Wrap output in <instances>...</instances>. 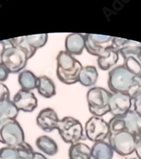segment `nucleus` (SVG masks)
I'll return each mask as SVG.
<instances>
[{
    "mask_svg": "<svg viewBox=\"0 0 141 159\" xmlns=\"http://www.w3.org/2000/svg\"><path fill=\"white\" fill-rule=\"evenodd\" d=\"M83 66L78 60L66 51H60L56 57V76L66 85L78 82Z\"/></svg>",
    "mask_w": 141,
    "mask_h": 159,
    "instance_id": "1",
    "label": "nucleus"
},
{
    "mask_svg": "<svg viewBox=\"0 0 141 159\" xmlns=\"http://www.w3.org/2000/svg\"><path fill=\"white\" fill-rule=\"evenodd\" d=\"M112 93L102 87H93L86 95L88 108L94 116L100 117L109 112V100Z\"/></svg>",
    "mask_w": 141,
    "mask_h": 159,
    "instance_id": "2",
    "label": "nucleus"
},
{
    "mask_svg": "<svg viewBox=\"0 0 141 159\" xmlns=\"http://www.w3.org/2000/svg\"><path fill=\"white\" fill-rule=\"evenodd\" d=\"M135 74L130 72L124 65L113 68L109 72L108 86L114 93H129L133 84Z\"/></svg>",
    "mask_w": 141,
    "mask_h": 159,
    "instance_id": "3",
    "label": "nucleus"
},
{
    "mask_svg": "<svg viewBox=\"0 0 141 159\" xmlns=\"http://www.w3.org/2000/svg\"><path fill=\"white\" fill-rule=\"evenodd\" d=\"M25 142L24 132L16 120L0 122V142L9 147H16Z\"/></svg>",
    "mask_w": 141,
    "mask_h": 159,
    "instance_id": "4",
    "label": "nucleus"
},
{
    "mask_svg": "<svg viewBox=\"0 0 141 159\" xmlns=\"http://www.w3.org/2000/svg\"><path fill=\"white\" fill-rule=\"evenodd\" d=\"M57 130L64 142L70 144L79 142L84 137L82 124L73 117H65L60 120Z\"/></svg>",
    "mask_w": 141,
    "mask_h": 159,
    "instance_id": "5",
    "label": "nucleus"
},
{
    "mask_svg": "<svg viewBox=\"0 0 141 159\" xmlns=\"http://www.w3.org/2000/svg\"><path fill=\"white\" fill-rule=\"evenodd\" d=\"M1 62L7 66L9 73L16 74L25 67L28 62V56L19 48L9 46L2 52Z\"/></svg>",
    "mask_w": 141,
    "mask_h": 159,
    "instance_id": "6",
    "label": "nucleus"
},
{
    "mask_svg": "<svg viewBox=\"0 0 141 159\" xmlns=\"http://www.w3.org/2000/svg\"><path fill=\"white\" fill-rule=\"evenodd\" d=\"M109 143L117 154L129 156L135 151L137 138L127 131L109 135Z\"/></svg>",
    "mask_w": 141,
    "mask_h": 159,
    "instance_id": "7",
    "label": "nucleus"
},
{
    "mask_svg": "<svg viewBox=\"0 0 141 159\" xmlns=\"http://www.w3.org/2000/svg\"><path fill=\"white\" fill-rule=\"evenodd\" d=\"M114 38L110 35H104L98 34L85 35L86 45L85 48L88 52L97 57L104 56L108 50L113 49Z\"/></svg>",
    "mask_w": 141,
    "mask_h": 159,
    "instance_id": "8",
    "label": "nucleus"
},
{
    "mask_svg": "<svg viewBox=\"0 0 141 159\" xmlns=\"http://www.w3.org/2000/svg\"><path fill=\"white\" fill-rule=\"evenodd\" d=\"M85 132L87 138L91 142H102L109 137V125L101 117L93 116L86 122Z\"/></svg>",
    "mask_w": 141,
    "mask_h": 159,
    "instance_id": "9",
    "label": "nucleus"
},
{
    "mask_svg": "<svg viewBox=\"0 0 141 159\" xmlns=\"http://www.w3.org/2000/svg\"><path fill=\"white\" fill-rule=\"evenodd\" d=\"M133 99L124 93H114L109 100V112L114 117H122L130 110Z\"/></svg>",
    "mask_w": 141,
    "mask_h": 159,
    "instance_id": "10",
    "label": "nucleus"
},
{
    "mask_svg": "<svg viewBox=\"0 0 141 159\" xmlns=\"http://www.w3.org/2000/svg\"><path fill=\"white\" fill-rule=\"evenodd\" d=\"M13 102L19 110L33 112L37 107V99L33 92L20 89L13 98Z\"/></svg>",
    "mask_w": 141,
    "mask_h": 159,
    "instance_id": "11",
    "label": "nucleus"
},
{
    "mask_svg": "<svg viewBox=\"0 0 141 159\" xmlns=\"http://www.w3.org/2000/svg\"><path fill=\"white\" fill-rule=\"evenodd\" d=\"M59 120L55 110L50 107H47L39 112L36 122L41 129L45 132L50 133L55 129H57Z\"/></svg>",
    "mask_w": 141,
    "mask_h": 159,
    "instance_id": "12",
    "label": "nucleus"
},
{
    "mask_svg": "<svg viewBox=\"0 0 141 159\" xmlns=\"http://www.w3.org/2000/svg\"><path fill=\"white\" fill-rule=\"evenodd\" d=\"M86 45L85 35L81 33H71L65 40V51L71 55H80Z\"/></svg>",
    "mask_w": 141,
    "mask_h": 159,
    "instance_id": "13",
    "label": "nucleus"
},
{
    "mask_svg": "<svg viewBox=\"0 0 141 159\" xmlns=\"http://www.w3.org/2000/svg\"><path fill=\"white\" fill-rule=\"evenodd\" d=\"M36 89L38 93L46 98H50L55 96L56 87L52 79L47 76L37 77Z\"/></svg>",
    "mask_w": 141,
    "mask_h": 159,
    "instance_id": "14",
    "label": "nucleus"
},
{
    "mask_svg": "<svg viewBox=\"0 0 141 159\" xmlns=\"http://www.w3.org/2000/svg\"><path fill=\"white\" fill-rule=\"evenodd\" d=\"M92 158L94 159H112L114 150L109 143L102 142H95L91 148Z\"/></svg>",
    "mask_w": 141,
    "mask_h": 159,
    "instance_id": "15",
    "label": "nucleus"
},
{
    "mask_svg": "<svg viewBox=\"0 0 141 159\" xmlns=\"http://www.w3.org/2000/svg\"><path fill=\"white\" fill-rule=\"evenodd\" d=\"M98 71L95 66H86L82 69L79 74L78 82L86 87L93 86L98 79Z\"/></svg>",
    "mask_w": 141,
    "mask_h": 159,
    "instance_id": "16",
    "label": "nucleus"
},
{
    "mask_svg": "<svg viewBox=\"0 0 141 159\" xmlns=\"http://www.w3.org/2000/svg\"><path fill=\"white\" fill-rule=\"evenodd\" d=\"M35 144L38 149L47 156H55L58 152V146L56 142L47 135H42L38 137Z\"/></svg>",
    "mask_w": 141,
    "mask_h": 159,
    "instance_id": "17",
    "label": "nucleus"
},
{
    "mask_svg": "<svg viewBox=\"0 0 141 159\" xmlns=\"http://www.w3.org/2000/svg\"><path fill=\"white\" fill-rule=\"evenodd\" d=\"M68 156L70 159H91V148L81 142L71 144L68 150Z\"/></svg>",
    "mask_w": 141,
    "mask_h": 159,
    "instance_id": "18",
    "label": "nucleus"
},
{
    "mask_svg": "<svg viewBox=\"0 0 141 159\" xmlns=\"http://www.w3.org/2000/svg\"><path fill=\"white\" fill-rule=\"evenodd\" d=\"M119 53L114 49H109L104 56L97 58V65L103 71L109 70L118 62L119 59Z\"/></svg>",
    "mask_w": 141,
    "mask_h": 159,
    "instance_id": "19",
    "label": "nucleus"
},
{
    "mask_svg": "<svg viewBox=\"0 0 141 159\" xmlns=\"http://www.w3.org/2000/svg\"><path fill=\"white\" fill-rule=\"evenodd\" d=\"M19 110L9 99L0 103V122L9 120H16Z\"/></svg>",
    "mask_w": 141,
    "mask_h": 159,
    "instance_id": "20",
    "label": "nucleus"
},
{
    "mask_svg": "<svg viewBox=\"0 0 141 159\" xmlns=\"http://www.w3.org/2000/svg\"><path fill=\"white\" fill-rule=\"evenodd\" d=\"M21 89L31 91L36 89L37 77L30 70H24L19 74L18 78Z\"/></svg>",
    "mask_w": 141,
    "mask_h": 159,
    "instance_id": "21",
    "label": "nucleus"
},
{
    "mask_svg": "<svg viewBox=\"0 0 141 159\" xmlns=\"http://www.w3.org/2000/svg\"><path fill=\"white\" fill-rule=\"evenodd\" d=\"M119 53L125 60L129 57H135L141 59V43L133 40H128Z\"/></svg>",
    "mask_w": 141,
    "mask_h": 159,
    "instance_id": "22",
    "label": "nucleus"
},
{
    "mask_svg": "<svg viewBox=\"0 0 141 159\" xmlns=\"http://www.w3.org/2000/svg\"><path fill=\"white\" fill-rule=\"evenodd\" d=\"M7 41H8L9 44L11 46L19 48V49L25 52L28 56V60L33 57V56L35 55V53L37 51L30 45L29 43H28L26 38H25V36L11 38V39H9Z\"/></svg>",
    "mask_w": 141,
    "mask_h": 159,
    "instance_id": "23",
    "label": "nucleus"
},
{
    "mask_svg": "<svg viewBox=\"0 0 141 159\" xmlns=\"http://www.w3.org/2000/svg\"><path fill=\"white\" fill-rule=\"evenodd\" d=\"M141 115L138 114L134 110H130L128 112V113L123 117L125 122L126 130L127 132L131 133L135 137V132H136L137 125L138 121L140 118Z\"/></svg>",
    "mask_w": 141,
    "mask_h": 159,
    "instance_id": "24",
    "label": "nucleus"
},
{
    "mask_svg": "<svg viewBox=\"0 0 141 159\" xmlns=\"http://www.w3.org/2000/svg\"><path fill=\"white\" fill-rule=\"evenodd\" d=\"M25 38L29 43L30 45L35 50H37L46 45L48 40L47 33H42V34L30 35L25 36Z\"/></svg>",
    "mask_w": 141,
    "mask_h": 159,
    "instance_id": "25",
    "label": "nucleus"
},
{
    "mask_svg": "<svg viewBox=\"0 0 141 159\" xmlns=\"http://www.w3.org/2000/svg\"><path fill=\"white\" fill-rule=\"evenodd\" d=\"M124 61V65L128 70L135 75H141V59L135 57H129Z\"/></svg>",
    "mask_w": 141,
    "mask_h": 159,
    "instance_id": "26",
    "label": "nucleus"
},
{
    "mask_svg": "<svg viewBox=\"0 0 141 159\" xmlns=\"http://www.w3.org/2000/svg\"><path fill=\"white\" fill-rule=\"evenodd\" d=\"M108 125L109 128V134H114L117 133L126 131L123 117H114L109 120Z\"/></svg>",
    "mask_w": 141,
    "mask_h": 159,
    "instance_id": "27",
    "label": "nucleus"
},
{
    "mask_svg": "<svg viewBox=\"0 0 141 159\" xmlns=\"http://www.w3.org/2000/svg\"><path fill=\"white\" fill-rule=\"evenodd\" d=\"M16 148L19 159H30L35 152L31 146L25 142L18 146Z\"/></svg>",
    "mask_w": 141,
    "mask_h": 159,
    "instance_id": "28",
    "label": "nucleus"
},
{
    "mask_svg": "<svg viewBox=\"0 0 141 159\" xmlns=\"http://www.w3.org/2000/svg\"><path fill=\"white\" fill-rule=\"evenodd\" d=\"M0 159H19L16 147H4L0 148Z\"/></svg>",
    "mask_w": 141,
    "mask_h": 159,
    "instance_id": "29",
    "label": "nucleus"
},
{
    "mask_svg": "<svg viewBox=\"0 0 141 159\" xmlns=\"http://www.w3.org/2000/svg\"><path fill=\"white\" fill-rule=\"evenodd\" d=\"M141 93V76L135 75L134 82L130 89V91L128 93V95H129L133 100L138 95H139Z\"/></svg>",
    "mask_w": 141,
    "mask_h": 159,
    "instance_id": "30",
    "label": "nucleus"
},
{
    "mask_svg": "<svg viewBox=\"0 0 141 159\" xmlns=\"http://www.w3.org/2000/svg\"><path fill=\"white\" fill-rule=\"evenodd\" d=\"M9 90L5 84L0 82V103L10 99Z\"/></svg>",
    "mask_w": 141,
    "mask_h": 159,
    "instance_id": "31",
    "label": "nucleus"
},
{
    "mask_svg": "<svg viewBox=\"0 0 141 159\" xmlns=\"http://www.w3.org/2000/svg\"><path fill=\"white\" fill-rule=\"evenodd\" d=\"M9 71L7 66L3 65L2 62L0 63V82H4L9 77Z\"/></svg>",
    "mask_w": 141,
    "mask_h": 159,
    "instance_id": "32",
    "label": "nucleus"
},
{
    "mask_svg": "<svg viewBox=\"0 0 141 159\" xmlns=\"http://www.w3.org/2000/svg\"><path fill=\"white\" fill-rule=\"evenodd\" d=\"M133 107L134 111L136 112L138 114L141 115V93L138 95L133 100Z\"/></svg>",
    "mask_w": 141,
    "mask_h": 159,
    "instance_id": "33",
    "label": "nucleus"
},
{
    "mask_svg": "<svg viewBox=\"0 0 141 159\" xmlns=\"http://www.w3.org/2000/svg\"><path fill=\"white\" fill-rule=\"evenodd\" d=\"M135 152L136 153L137 157L141 159V139H137L136 146H135Z\"/></svg>",
    "mask_w": 141,
    "mask_h": 159,
    "instance_id": "34",
    "label": "nucleus"
},
{
    "mask_svg": "<svg viewBox=\"0 0 141 159\" xmlns=\"http://www.w3.org/2000/svg\"><path fill=\"white\" fill-rule=\"evenodd\" d=\"M135 137L137 138V139H141V117L139 121H138L137 125L136 132H135Z\"/></svg>",
    "mask_w": 141,
    "mask_h": 159,
    "instance_id": "35",
    "label": "nucleus"
},
{
    "mask_svg": "<svg viewBox=\"0 0 141 159\" xmlns=\"http://www.w3.org/2000/svg\"><path fill=\"white\" fill-rule=\"evenodd\" d=\"M30 159H47L46 156H45L42 153L39 152H34L32 158Z\"/></svg>",
    "mask_w": 141,
    "mask_h": 159,
    "instance_id": "36",
    "label": "nucleus"
},
{
    "mask_svg": "<svg viewBox=\"0 0 141 159\" xmlns=\"http://www.w3.org/2000/svg\"><path fill=\"white\" fill-rule=\"evenodd\" d=\"M7 48L6 43H5V40L4 41H0V55H1L2 52H3L4 50Z\"/></svg>",
    "mask_w": 141,
    "mask_h": 159,
    "instance_id": "37",
    "label": "nucleus"
},
{
    "mask_svg": "<svg viewBox=\"0 0 141 159\" xmlns=\"http://www.w3.org/2000/svg\"><path fill=\"white\" fill-rule=\"evenodd\" d=\"M129 159H140V158H138V157H135V158H129Z\"/></svg>",
    "mask_w": 141,
    "mask_h": 159,
    "instance_id": "38",
    "label": "nucleus"
},
{
    "mask_svg": "<svg viewBox=\"0 0 141 159\" xmlns=\"http://www.w3.org/2000/svg\"><path fill=\"white\" fill-rule=\"evenodd\" d=\"M140 76H141V75H140Z\"/></svg>",
    "mask_w": 141,
    "mask_h": 159,
    "instance_id": "39",
    "label": "nucleus"
}]
</instances>
